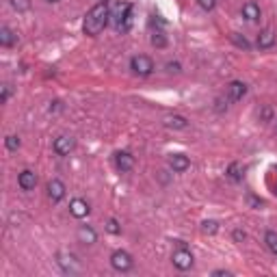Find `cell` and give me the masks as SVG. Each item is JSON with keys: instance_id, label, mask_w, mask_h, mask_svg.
Segmentation results:
<instances>
[{"instance_id": "obj_10", "label": "cell", "mask_w": 277, "mask_h": 277, "mask_svg": "<svg viewBox=\"0 0 277 277\" xmlns=\"http://www.w3.org/2000/svg\"><path fill=\"white\" fill-rule=\"evenodd\" d=\"M115 165L119 171H132L134 169V156L130 152H117L115 154Z\"/></svg>"}, {"instance_id": "obj_32", "label": "cell", "mask_w": 277, "mask_h": 277, "mask_svg": "<svg viewBox=\"0 0 277 277\" xmlns=\"http://www.w3.org/2000/svg\"><path fill=\"white\" fill-rule=\"evenodd\" d=\"M167 70H169L171 74H178V72H180V63H167Z\"/></svg>"}, {"instance_id": "obj_2", "label": "cell", "mask_w": 277, "mask_h": 277, "mask_svg": "<svg viewBox=\"0 0 277 277\" xmlns=\"http://www.w3.org/2000/svg\"><path fill=\"white\" fill-rule=\"evenodd\" d=\"M110 17L115 20V26L122 33H126V31H130V26H132V5L130 3H119V5H115V9H113V13H110Z\"/></svg>"}, {"instance_id": "obj_17", "label": "cell", "mask_w": 277, "mask_h": 277, "mask_svg": "<svg viewBox=\"0 0 277 277\" xmlns=\"http://www.w3.org/2000/svg\"><path fill=\"white\" fill-rule=\"evenodd\" d=\"M165 126L175 128V130H184V128L189 126V122H187V117H182V115H167L165 117Z\"/></svg>"}, {"instance_id": "obj_11", "label": "cell", "mask_w": 277, "mask_h": 277, "mask_svg": "<svg viewBox=\"0 0 277 277\" xmlns=\"http://www.w3.org/2000/svg\"><path fill=\"white\" fill-rule=\"evenodd\" d=\"M70 212H72V217H76V219H85L89 212H91V208H89V204L85 199H80V197H76V199H72V204H70Z\"/></svg>"}, {"instance_id": "obj_8", "label": "cell", "mask_w": 277, "mask_h": 277, "mask_svg": "<svg viewBox=\"0 0 277 277\" xmlns=\"http://www.w3.org/2000/svg\"><path fill=\"white\" fill-rule=\"evenodd\" d=\"M247 94V85L241 80H234L227 85V100L229 102H238V100H243Z\"/></svg>"}, {"instance_id": "obj_6", "label": "cell", "mask_w": 277, "mask_h": 277, "mask_svg": "<svg viewBox=\"0 0 277 277\" xmlns=\"http://www.w3.org/2000/svg\"><path fill=\"white\" fill-rule=\"evenodd\" d=\"M74 145H76V141H74L72 136L67 134H61L54 138V152H57L59 156H70L72 150H74Z\"/></svg>"}, {"instance_id": "obj_35", "label": "cell", "mask_w": 277, "mask_h": 277, "mask_svg": "<svg viewBox=\"0 0 277 277\" xmlns=\"http://www.w3.org/2000/svg\"><path fill=\"white\" fill-rule=\"evenodd\" d=\"M275 128H277V122H275Z\"/></svg>"}, {"instance_id": "obj_13", "label": "cell", "mask_w": 277, "mask_h": 277, "mask_svg": "<svg viewBox=\"0 0 277 277\" xmlns=\"http://www.w3.org/2000/svg\"><path fill=\"white\" fill-rule=\"evenodd\" d=\"M65 184H63L61 180H50L48 182V197L52 201H61L63 197H65Z\"/></svg>"}, {"instance_id": "obj_4", "label": "cell", "mask_w": 277, "mask_h": 277, "mask_svg": "<svg viewBox=\"0 0 277 277\" xmlns=\"http://www.w3.org/2000/svg\"><path fill=\"white\" fill-rule=\"evenodd\" d=\"M171 262H173L175 269H180V271H189L191 266H193V253H191L184 245H180V249H175V251H173Z\"/></svg>"}, {"instance_id": "obj_9", "label": "cell", "mask_w": 277, "mask_h": 277, "mask_svg": "<svg viewBox=\"0 0 277 277\" xmlns=\"http://www.w3.org/2000/svg\"><path fill=\"white\" fill-rule=\"evenodd\" d=\"M57 262H59V266L65 273H74L78 269V264H76V256L74 253H67V251H59L57 253Z\"/></svg>"}, {"instance_id": "obj_18", "label": "cell", "mask_w": 277, "mask_h": 277, "mask_svg": "<svg viewBox=\"0 0 277 277\" xmlns=\"http://www.w3.org/2000/svg\"><path fill=\"white\" fill-rule=\"evenodd\" d=\"M17 41V35L9 29V26H3V29H0V43L5 45V48H9V45H13Z\"/></svg>"}, {"instance_id": "obj_16", "label": "cell", "mask_w": 277, "mask_h": 277, "mask_svg": "<svg viewBox=\"0 0 277 277\" xmlns=\"http://www.w3.org/2000/svg\"><path fill=\"white\" fill-rule=\"evenodd\" d=\"M78 241L85 243V245H94V243L98 241L96 229L89 227V225H80V227H78Z\"/></svg>"}, {"instance_id": "obj_23", "label": "cell", "mask_w": 277, "mask_h": 277, "mask_svg": "<svg viewBox=\"0 0 277 277\" xmlns=\"http://www.w3.org/2000/svg\"><path fill=\"white\" fill-rule=\"evenodd\" d=\"M11 7L15 9V11H29L31 9V0H11Z\"/></svg>"}, {"instance_id": "obj_7", "label": "cell", "mask_w": 277, "mask_h": 277, "mask_svg": "<svg viewBox=\"0 0 277 277\" xmlns=\"http://www.w3.org/2000/svg\"><path fill=\"white\" fill-rule=\"evenodd\" d=\"M277 39V33L273 26H266L264 31H260V35H258V48L260 50H266V48H273V43Z\"/></svg>"}, {"instance_id": "obj_12", "label": "cell", "mask_w": 277, "mask_h": 277, "mask_svg": "<svg viewBox=\"0 0 277 277\" xmlns=\"http://www.w3.org/2000/svg\"><path fill=\"white\" fill-rule=\"evenodd\" d=\"M17 184H20L22 191H33V189L37 187V175H35V171L24 169L20 175H17Z\"/></svg>"}, {"instance_id": "obj_25", "label": "cell", "mask_w": 277, "mask_h": 277, "mask_svg": "<svg viewBox=\"0 0 277 277\" xmlns=\"http://www.w3.org/2000/svg\"><path fill=\"white\" fill-rule=\"evenodd\" d=\"M229 37H232V41L238 45V48H245V50H249V41L245 39V37H241V35H238V33H232V35H229Z\"/></svg>"}, {"instance_id": "obj_28", "label": "cell", "mask_w": 277, "mask_h": 277, "mask_svg": "<svg viewBox=\"0 0 277 277\" xmlns=\"http://www.w3.org/2000/svg\"><path fill=\"white\" fill-rule=\"evenodd\" d=\"M9 96H11V87H9V85H3V94H0V102H7V100H9Z\"/></svg>"}, {"instance_id": "obj_21", "label": "cell", "mask_w": 277, "mask_h": 277, "mask_svg": "<svg viewBox=\"0 0 277 277\" xmlns=\"http://www.w3.org/2000/svg\"><path fill=\"white\" fill-rule=\"evenodd\" d=\"M5 145H7L9 152H15L17 147H20V138H17L15 134H9V136L5 138Z\"/></svg>"}, {"instance_id": "obj_27", "label": "cell", "mask_w": 277, "mask_h": 277, "mask_svg": "<svg viewBox=\"0 0 277 277\" xmlns=\"http://www.w3.org/2000/svg\"><path fill=\"white\" fill-rule=\"evenodd\" d=\"M260 119H264V122H271V119H273V110H271L269 106H264V108L260 110Z\"/></svg>"}, {"instance_id": "obj_34", "label": "cell", "mask_w": 277, "mask_h": 277, "mask_svg": "<svg viewBox=\"0 0 277 277\" xmlns=\"http://www.w3.org/2000/svg\"><path fill=\"white\" fill-rule=\"evenodd\" d=\"M48 3H59V0H48Z\"/></svg>"}, {"instance_id": "obj_24", "label": "cell", "mask_w": 277, "mask_h": 277, "mask_svg": "<svg viewBox=\"0 0 277 277\" xmlns=\"http://www.w3.org/2000/svg\"><path fill=\"white\" fill-rule=\"evenodd\" d=\"M201 229H204V234H217V229H219V223L217 221H204V223H201Z\"/></svg>"}, {"instance_id": "obj_15", "label": "cell", "mask_w": 277, "mask_h": 277, "mask_svg": "<svg viewBox=\"0 0 277 277\" xmlns=\"http://www.w3.org/2000/svg\"><path fill=\"white\" fill-rule=\"evenodd\" d=\"M243 17L247 22H256V20H260V7H258L253 0H249V3L243 5Z\"/></svg>"}, {"instance_id": "obj_5", "label": "cell", "mask_w": 277, "mask_h": 277, "mask_svg": "<svg viewBox=\"0 0 277 277\" xmlns=\"http://www.w3.org/2000/svg\"><path fill=\"white\" fill-rule=\"evenodd\" d=\"M130 67L134 74H138V76H150V74L154 72V61L150 57H145V54H136V57H132L130 61Z\"/></svg>"}, {"instance_id": "obj_31", "label": "cell", "mask_w": 277, "mask_h": 277, "mask_svg": "<svg viewBox=\"0 0 277 277\" xmlns=\"http://www.w3.org/2000/svg\"><path fill=\"white\" fill-rule=\"evenodd\" d=\"M199 5L206 9V11H210V9H215V5H217V0H199Z\"/></svg>"}, {"instance_id": "obj_33", "label": "cell", "mask_w": 277, "mask_h": 277, "mask_svg": "<svg viewBox=\"0 0 277 277\" xmlns=\"http://www.w3.org/2000/svg\"><path fill=\"white\" fill-rule=\"evenodd\" d=\"M212 275H225V277H227V275H232V273H229V271H223V269H221V271H215V273H212Z\"/></svg>"}, {"instance_id": "obj_26", "label": "cell", "mask_w": 277, "mask_h": 277, "mask_svg": "<svg viewBox=\"0 0 277 277\" xmlns=\"http://www.w3.org/2000/svg\"><path fill=\"white\" fill-rule=\"evenodd\" d=\"M152 43H154V45H158V48H165V45H167V39H165V35H163V33H154Z\"/></svg>"}, {"instance_id": "obj_29", "label": "cell", "mask_w": 277, "mask_h": 277, "mask_svg": "<svg viewBox=\"0 0 277 277\" xmlns=\"http://www.w3.org/2000/svg\"><path fill=\"white\" fill-rule=\"evenodd\" d=\"M247 201H249V204H251L253 208H260V206H264V201H262V199H258V197H253V195H249V197H247Z\"/></svg>"}, {"instance_id": "obj_20", "label": "cell", "mask_w": 277, "mask_h": 277, "mask_svg": "<svg viewBox=\"0 0 277 277\" xmlns=\"http://www.w3.org/2000/svg\"><path fill=\"white\" fill-rule=\"evenodd\" d=\"M264 243H266V247H269V251L277 256V232L269 229V232L264 234Z\"/></svg>"}, {"instance_id": "obj_14", "label": "cell", "mask_w": 277, "mask_h": 277, "mask_svg": "<svg viewBox=\"0 0 277 277\" xmlns=\"http://www.w3.org/2000/svg\"><path fill=\"white\" fill-rule=\"evenodd\" d=\"M169 165H171V169L175 173H182V171H187L191 167V160L184 154H173L171 158H169Z\"/></svg>"}, {"instance_id": "obj_22", "label": "cell", "mask_w": 277, "mask_h": 277, "mask_svg": "<svg viewBox=\"0 0 277 277\" xmlns=\"http://www.w3.org/2000/svg\"><path fill=\"white\" fill-rule=\"evenodd\" d=\"M106 232L108 234H122V225H119L117 219H108L106 221Z\"/></svg>"}, {"instance_id": "obj_30", "label": "cell", "mask_w": 277, "mask_h": 277, "mask_svg": "<svg viewBox=\"0 0 277 277\" xmlns=\"http://www.w3.org/2000/svg\"><path fill=\"white\" fill-rule=\"evenodd\" d=\"M232 236H234V241H236V243H243L245 238H247V234L243 232V229H234V234H232Z\"/></svg>"}, {"instance_id": "obj_1", "label": "cell", "mask_w": 277, "mask_h": 277, "mask_svg": "<svg viewBox=\"0 0 277 277\" xmlns=\"http://www.w3.org/2000/svg\"><path fill=\"white\" fill-rule=\"evenodd\" d=\"M108 17H110V9L106 5V0H104V3H98L85 15V22H82V33L89 35V37H98L100 33L106 29Z\"/></svg>"}, {"instance_id": "obj_3", "label": "cell", "mask_w": 277, "mask_h": 277, "mask_svg": "<svg viewBox=\"0 0 277 277\" xmlns=\"http://www.w3.org/2000/svg\"><path fill=\"white\" fill-rule=\"evenodd\" d=\"M110 266H113L115 271L119 273H126V271H130L132 266H134V260H132V256L124 251V249H117V251L110 256Z\"/></svg>"}, {"instance_id": "obj_19", "label": "cell", "mask_w": 277, "mask_h": 277, "mask_svg": "<svg viewBox=\"0 0 277 277\" xmlns=\"http://www.w3.org/2000/svg\"><path fill=\"white\" fill-rule=\"evenodd\" d=\"M227 175L232 180H236V182H241L243 178H245V167L241 163H234V165H229V169H227Z\"/></svg>"}]
</instances>
